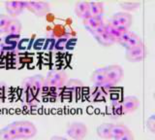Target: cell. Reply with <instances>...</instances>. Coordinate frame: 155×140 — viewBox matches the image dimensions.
<instances>
[{"label":"cell","instance_id":"484cf974","mask_svg":"<svg viewBox=\"0 0 155 140\" xmlns=\"http://www.w3.org/2000/svg\"><path fill=\"white\" fill-rule=\"evenodd\" d=\"M147 128L150 130V132H155V116L151 115L147 121Z\"/></svg>","mask_w":155,"mask_h":140},{"label":"cell","instance_id":"ac0fdd59","mask_svg":"<svg viewBox=\"0 0 155 140\" xmlns=\"http://www.w3.org/2000/svg\"><path fill=\"white\" fill-rule=\"evenodd\" d=\"M127 30H129V29H122V28L114 27V26H111L110 23L105 25V31L108 33L111 38H114L115 42L121 35L123 34V33H125Z\"/></svg>","mask_w":155,"mask_h":140},{"label":"cell","instance_id":"7402d4cb","mask_svg":"<svg viewBox=\"0 0 155 140\" xmlns=\"http://www.w3.org/2000/svg\"><path fill=\"white\" fill-rule=\"evenodd\" d=\"M110 113L114 117H118V116L124 115L122 110V105H121V100H114L110 106Z\"/></svg>","mask_w":155,"mask_h":140},{"label":"cell","instance_id":"ba28073f","mask_svg":"<svg viewBox=\"0 0 155 140\" xmlns=\"http://www.w3.org/2000/svg\"><path fill=\"white\" fill-rule=\"evenodd\" d=\"M125 56L131 62H138L143 60L144 57L147 56V50H145L144 45L134 48V49L126 50Z\"/></svg>","mask_w":155,"mask_h":140},{"label":"cell","instance_id":"e0dca14e","mask_svg":"<svg viewBox=\"0 0 155 140\" xmlns=\"http://www.w3.org/2000/svg\"><path fill=\"white\" fill-rule=\"evenodd\" d=\"M111 125L113 124H108V123H104L97 127L96 132L97 135L99 137L103 138V139H110V128H111Z\"/></svg>","mask_w":155,"mask_h":140},{"label":"cell","instance_id":"3957f363","mask_svg":"<svg viewBox=\"0 0 155 140\" xmlns=\"http://www.w3.org/2000/svg\"><path fill=\"white\" fill-rule=\"evenodd\" d=\"M133 19L129 13L126 12H118L113 15L110 20V25L114 27L122 28V29H129L132 25Z\"/></svg>","mask_w":155,"mask_h":140},{"label":"cell","instance_id":"7c38bea8","mask_svg":"<svg viewBox=\"0 0 155 140\" xmlns=\"http://www.w3.org/2000/svg\"><path fill=\"white\" fill-rule=\"evenodd\" d=\"M88 9H89L88 2L80 1V2H78L75 6V13L78 17L81 19L82 21H85L86 19H88L90 17Z\"/></svg>","mask_w":155,"mask_h":140},{"label":"cell","instance_id":"44dd1931","mask_svg":"<svg viewBox=\"0 0 155 140\" xmlns=\"http://www.w3.org/2000/svg\"><path fill=\"white\" fill-rule=\"evenodd\" d=\"M95 39L97 40V42H98L100 45L105 46V47H110L115 43L114 38H111L106 31L104 33H102V34H100L99 36L95 37Z\"/></svg>","mask_w":155,"mask_h":140},{"label":"cell","instance_id":"ffe728a7","mask_svg":"<svg viewBox=\"0 0 155 140\" xmlns=\"http://www.w3.org/2000/svg\"><path fill=\"white\" fill-rule=\"evenodd\" d=\"M143 45V40L140 39V37H139L137 34L133 33V35L131 36V38L123 47L126 50H130V49H134V48H137Z\"/></svg>","mask_w":155,"mask_h":140},{"label":"cell","instance_id":"2e32d148","mask_svg":"<svg viewBox=\"0 0 155 140\" xmlns=\"http://www.w3.org/2000/svg\"><path fill=\"white\" fill-rule=\"evenodd\" d=\"M103 17H89L84 21V25L89 32L101 25H103Z\"/></svg>","mask_w":155,"mask_h":140},{"label":"cell","instance_id":"8fae6325","mask_svg":"<svg viewBox=\"0 0 155 140\" xmlns=\"http://www.w3.org/2000/svg\"><path fill=\"white\" fill-rule=\"evenodd\" d=\"M21 31V22L17 19H11L8 26L5 29V32L9 36H18Z\"/></svg>","mask_w":155,"mask_h":140},{"label":"cell","instance_id":"7a4b0ae2","mask_svg":"<svg viewBox=\"0 0 155 140\" xmlns=\"http://www.w3.org/2000/svg\"><path fill=\"white\" fill-rule=\"evenodd\" d=\"M67 82V74L63 70H51L45 78V86L50 88H60L65 86Z\"/></svg>","mask_w":155,"mask_h":140},{"label":"cell","instance_id":"8992f818","mask_svg":"<svg viewBox=\"0 0 155 140\" xmlns=\"http://www.w3.org/2000/svg\"><path fill=\"white\" fill-rule=\"evenodd\" d=\"M106 81L113 86H115L121 81L123 77V68L120 65L114 64L110 66H106Z\"/></svg>","mask_w":155,"mask_h":140},{"label":"cell","instance_id":"277c9868","mask_svg":"<svg viewBox=\"0 0 155 140\" xmlns=\"http://www.w3.org/2000/svg\"><path fill=\"white\" fill-rule=\"evenodd\" d=\"M66 133L74 140L84 139L87 134V127L81 122H73L66 128Z\"/></svg>","mask_w":155,"mask_h":140},{"label":"cell","instance_id":"9a60e30c","mask_svg":"<svg viewBox=\"0 0 155 140\" xmlns=\"http://www.w3.org/2000/svg\"><path fill=\"white\" fill-rule=\"evenodd\" d=\"M88 7L90 17H103L104 4L102 2H88Z\"/></svg>","mask_w":155,"mask_h":140},{"label":"cell","instance_id":"d4e9b609","mask_svg":"<svg viewBox=\"0 0 155 140\" xmlns=\"http://www.w3.org/2000/svg\"><path fill=\"white\" fill-rule=\"evenodd\" d=\"M133 35V32L130 31V30H127L125 33H123L122 35H121L117 40H116V42L118 43V44H120L121 46H124L126 43H127V41L131 38V36Z\"/></svg>","mask_w":155,"mask_h":140},{"label":"cell","instance_id":"d6986e66","mask_svg":"<svg viewBox=\"0 0 155 140\" xmlns=\"http://www.w3.org/2000/svg\"><path fill=\"white\" fill-rule=\"evenodd\" d=\"M129 128L124 125L121 124H116V125H111V128H110V136L111 138L116 139L118 138L121 135H123L125 132H127Z\"/></svg>","mask_w":155,"mask_h":140},{"label":"cell","instance_id":"9c48e42d","mask_svg":"<svg viewBox=\"0 0 155 140\" xmlns=\"http://www.w3.org/2000/svg\"><path fill=\"white\" fill-rule=\"evenodd\" d=\"M140 101L139 99L133 95H128L125 96V97L121 100V105H122V110H123V114H128V113H132L134 111H136L139 107Z\"/></svg>","mask_w":155,"mask_h":140},{"label":"cell","instance_id":"4316f807","mask_svg":"<svg viewBox=\"0 0 155 140\" xmlns=\"http://www.w3.org/2000/svg\"><path fill=\"white\" fill-rule=\"evenodd\" d=\"M105 32V23H103V25H101L99 26H97L96 28H94L93 30L90 31V33L92 35H93L94 37H97L99 36L100 34H102V33Z\"/></svg>","mask_w":155,"mask_h":140},{"label":"cell","instance_id":"f1b7e54d","mask_svg":"<svg viewBox=\"0 0 155 140\" xmlns=\"http://www.w3.org/2000/svg\"><path fill=\"white\" fill-rule=\"evenodd\" d=\"M50 140H68V139L62 136H52Z\"/></svg>","mask_w":155,"mask_h":140},{"label":"cell","instance_id":"603a6c76","mask_svg":"<svg viewBox=\"0 0 155 140\" xmlns=\"http://www.w3.org/2000/svg\"><path fill=\"white\" fill-rule=\"evenodd\" d=\"M119 5L124 11L132 12L140 7V2H119Z\"/></svg>","mask_w":155,"mask_h":140},{"label":"cell","instance_id":"5b68a950","mask_svg":"<svg viewBox=\"0 0 155 140\" xmlns=\"http://www.w3.org/2000/svg\"><path fill=\"white\" fill-rule=\"evenodd\" d=\"M22 86L27 90L36 94L37 91H40L43 87L45 86V77L38 74L27 77L22 81Z\"/></svg>","mask_w":155,"mask_h":140},{"label":"cell","instance_id":"30bf717a","mask_svg":"<svg viewBox=\"0 0 155 140\" xmlns=\"http://www.w3.org/2000/svg\"><path fill=\"white\" fill-rule=\"evenodd\" d=\"M5 8L11 17H17L25 9V4L21 1H7L5 2Z\"/></svg>","mask_w":155,"mask_h":140},{"label":"cell","instance_id":"5bb4252c","mask_svg":"<svg viewBox=\"0 0 155 140\" xmlns=\"http://www.w3.org/2000/svg\"><path fill=\"white\" fill-rule=\"evenodd\" d=\"M0 140H18L16 131L11 124L0 129Z\"/></svg>","mask_w":155,"mask_h":140},{"label":"cell","instance_id":"52a82bcc","mask_svg":"<svg viewBox=\"0 0 155 140\" xmlns=\"http://www.w3.org/2000/svg\"><path fill=\"white\" fill-rule=\"evenodd\" d=\"M25 9L31 13L35 14L37 17H45L50 13V4L47 2L39 1V2H34V1H25Z\"/></svg>","mask_w":155,"mask_h":140},{"label":"cell","instance_id":"6da1fadb","mask_svg":"<svg viewBox=\"0 0 155 140\" xmlns=\"http://www.w3.org/2000/svg\"><path fill=\"white\" fill-rule=\"evenodd\" d=\"M17 134L18 139H30L37 133L35 125L29 121H17L11 123Z\"/></svg>","mask_w":155,"mask_h":140},{"label":"cell","instance_id":"83f0119b","mask_svg":"<svg viewBox=\"0 0 155 140\" xmlns=\"http://www.w3.org/2000/svg\"><path fill=\"white\" fill-rule=\"evenodd\" d=\"M114 140H134V135L132 133V131L128 130L127 132H125L123 135H121L118 138H116Z\"/></svg>","mask_w":155,"mask_h":140},{"label":"cell","instance_id":"cb8c5ba5","mask_svg":"<svg viewBox=\"0 0 155 140\" xmlns=\"http://www.w3.org/2000/svg\"><path fill=\"white\" fill-rule=\"evenodd\" d=\"M11 20V18L8 15H0V33H4L5 32V29H6V27L8 26V23Z\"/></svg>","mask_w":155,"mask_h":140},{"label":"cell","instance_id":"4fadbf2b","mask_svg":"<svg viewBox=\"0 0 155 140\" xmlns=\"http://www.w3.org/2000/svg\"><path fill=\"white\" fill-rule=\"evenodd\" d=\"M90 80L95 86L105 84L107 82L106 81V69H105V67L96 69L93 73L91 74Z\"/></svg>","mask_w":155,"mask_h":140}]
</instances>
